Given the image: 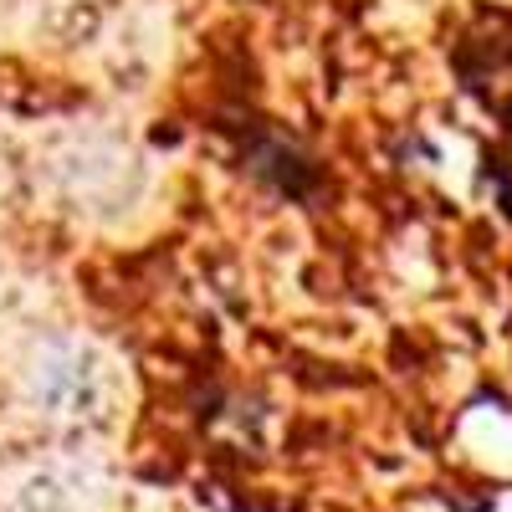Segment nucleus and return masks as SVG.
Here are the masks:
<instances>
[{"label":"nucleus","instance_id":"obj_1","mask_svg":"<svg viewBox=\"0 0 512 512\" xmlns=\"http://www.w3.org/2000/svg\"><path fill=\"white\" fill-rule=\"evenodd\" d=\"M118 364L88 333H41L26 344L11 374L16 410L52 436L98 431L118 405Z\"/></svg>","mask_w":512,"mask_h":512},{"label":"nucleus","instance_id":"obj_2","mask_svg":"<svg viewBox=\"0 0 512 512\" xmlns=\"http://www.w3.org/2000/svg\"><path fill=\"white\" fill-rule=\"evenodd\" d=\"M93 507H98L93 472L62 456L26 461L0 482V512H93Z\"/></svg>","mask_w":512,"mask_h":512}]
</instances>
